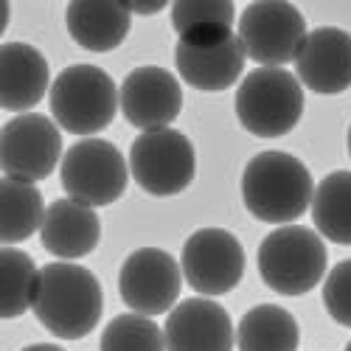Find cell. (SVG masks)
Here are the masks:
<instances>
[{
	"label": "cell",
	"instance_id": "obj_1",
	"mask_svg": "<svg viewBox=\"0 0 351 351\" xmlns=\"http://www.w3.org/2000/svg\"><path fill=\"white\" fill-rule=\"evenodd\" d=\"M34 317L62 340L87 337L101 320L104 292L99 278L76 261H53L40 267Z\"/></svg>",
	"mask_w": 351,
	"mask_h": 351
},
{
	"label": "cell",
	"instance_id": "obj_2",
	"mask_svg": "<svg viewBox=\"0 0 351 351\" xmlns=\"http://www.w3.org/2000/svg\"><path fill=\"white\" fill-rule=\"evenodd\" d=\"M312 171L289 152H258L242 171V202L261 222L292 225L312 208Z\"/></svg>",
	"mask_w": 351,
	"mask_h": 351
},
{
	"label": "cell",
	"instance_id": "obj_3",
	"mask_svg": "<svg viewBox=\"0 0 351 351\" xmlns=\"http://www.w3.org/2000/svg\"><path fill=\"white\" fill-rule=\"evenodd\" d=\"M258 276L278 295H306L326 278L324 237L304 225H281L258 245Z\"/></svg>",
	"mask_w": 351,
	"mask_h": 351
},
{
	"label": "cell",
	"instance_id": "obj_4",
	"mask_svg": "<svg viewBox=\"0 0 351 351\" xmlns=\"http://www.w3.org/2000/svg\"><path fill=\"white\" fill-rule=\"evenodd\" d=\"M51 115L71 135H96L107 130L119 112V87L96 65H71L53 79L48 93Z\"/></svg>",
	"mask_w": 351,
	"mask_h": 351
},
{
	"label": "cell",
	"instance_id": "obj_5",
	"mask_svg": "<svg viewBox=\"0 0 351 351\" xmlns=\"http://www.w3.org/2000/svg\"><path fill=\"white\" fill-rule=\"evenodd\" d=\"M237 119L256 138H281L304 115V84L287 68H256L237 90Z\"/></svg>",
	"mask_w": 351,
	"mask_h": 351
},
{
	"label": "cell",
	"instance_id": "obj_6",
	"mask_svg": "<svg viewBox=\"0 0 351 351\" xmlns=\"http://www.w3.org/2000/svg\"><path fill=\"white\" fill-rule=\"evenodd\" d=\"M60 178L71 199L84 202L90 208H101L124 197L130 183V160H124L115 143L101 138H84L65 152Z\"/></svg>",
	"mask_w": 351,
	"mask_h": 351
},
{
	"label": "cell",
	"instance_id": "obj_7",
	"mask_svg": "<svg viewBox=\"0 0 351 351\" xmlns=\"http://www.w3.org/2000/svg\"><path fill=\"white\" fill-rule=\"evenodd\" d=\"M309 34L298 6L287 0H256L247 3L237 23V37L245 56L261 68H284L295 56Z\"/></svg>",
	"mask_w": 351,
	"mask_h": 351
},
{
	"label": "cell",
	"instance_id": "obj_8",
	"mask_svg": "<svg viewBox=\"0 0 351 351\" xmlns=\"http://www.w3.org/2000/svg\"><path fill=\"white\" fill-rule=\"evenodd\" d=\"M132 180L152 197H174L194 183L197 152L186 132L166 127L141 132L130 146Z\"/></svg>",
	"mask_w": 351,
	"mask_h": 351
},
{
	"label": "cell",
	"instance_id": "obj_9",
	"mask_svg": "<svg viewBox=\"0 0 351 351\" xmlns=\"http://www.w3.org/2000/svg\"><path fill=\"white\" fill-rule=\"evenodd\" d=\"M62 132L60 124L40 112L14 115L0 130V169L3 178L40 183L62 166Z\"/></svg>",
	"mask_w": 351,
	"mask_h": 351
},
{
	"label": "cell",
	"instance_id": "obj_10",
	"mask_svg": "<svg viewBox=\"0 0 351 351\" xmlns=\"http://www.w3.org/2000/svg\"><path fill=\"white\" fill-rule=\"evenodd\" d=\"M180 267L194 292L217 298L239 287L245 276V247L225 228H199L183 245Z\"/></svg>",
	"mask_w": 351,
	"mask_h": 351
},
{
	"label": "cell",
	"instance_id": "obj_11",
	"mask_svg": "<svg viewBox=\"0 0 351 351\" xmlns=\"http://www.w3.org/2000/svg\"><path fill=\"white\" fill-rule=\"evenodd\" d=\"M183 267L171 253L160 247L132 250L119 270L121 301L138 315H163L180 301Z\"/></svg>",
	"mask_w": 351,
	"mask_h": 351
},
{
	"label": "cell",
	"instance_id": "obj_12",
	"mask_svg": "<svg viewBox=\"0 0 351 351\" xmlns=\"http://www.w3.org/2000/svg\"><path fill=\"white\" fill-rule=\"evenodd\" d=\"M121 115L141 132L166 130L183 110L180 79L166 68L141 65L127 73L119 87Z\"/></svg>",
	"mask_w": 351,
	"mask_h": 351
},
{
	"label": "cell",
	"instance_id": "obj_13",
	"mask_svg": "<svg viewBox=\"0 0 351 351\" xmlns=\"http://www.w3.org/2000/svg\"><path fill=\"white\" fill-rule=\"evenodd\" d=\"M245 48L237 32L211 40H178L174 45V68L180 79L197 90L219 93L237 84L245 71Z\"/></svg>",
	"mask_w": 351,
	"mask_h": 351
},
{
	"label": "cell",
	"instance_id": "obj_14",
	"mask_svg": "<svg viewBox=\"0 0 351 351\" xmlns=\"http://www.w3.org/2000/svg\"><path fill=\"white\" fill-rule=\"evenodd\" d=\"M295 76L312 93H346L351 87V34L335 25L309 32L295 56Z\"/></svg>",
	"mask_w": 351,
	"mask_h": 351
},
{
	"label": "cell",
	"instance_id": "obj_15",
	"mask_svg": "<svg viewBox=\"0 0 351 351\" xmlns=\"http://www.w3.org/2000/svg\"><path fill=\"white\" fill-rule=\"evenodd\" d=\"M166 351H233L237 329L222 304L186 298L166 317Z\"/></svg>",
	"mask_w": 351,
	"mask_h": 351
},
{
	"label": "cell",
	"instance_id": "obj_16",
	"mask_svg": "<svg viewBox=\"0 0 351 351\" xmlns=\"http://www.w3.org/2000/svg\"><path fill=\"white\" fill-rule=\"evenodd\" d=\"M51 68L40 48L28 43L0 45V107L9 112H28L51 93Z\"/></svg>",
	"mask_w": 351,
	"mask_h": 351
},
{
	"label": "cell",
	"instance_id": "obj_17",
	"mask_svg": "<svg viewBox=\"0 0 351 351\" xmlns=\"http://www.w3.org/2000/svg\"><path fill=\"white\" fill-rule=\"evenodd\" d=\"M40 239H43V247L53 253L56 258L76 261V258L90 256L99 247L101 219L96 208L84 206V202H76L71 197L53 199L45 211Z\"/></svg>",
	"mask_w": 351,
	"mask_h": 351
},
{
	"label": "cell",
	"instance_id": "obj_18",
	"mask_svg": "<svg viewBox=\"0 0 351 351\" xmlns=\"http://www.w3.org/2000/svg\"><path fill=\"white\" fill-rule=\"evenodd\" d=\"M65 25L76 45H82L84 51L107 53L127 40L132 28V12L127 9V3L73 0L65 9Z\"/></svg>",
	"mask_w": 351,
	"mask_h": 351
},
{
	"label": "cell",
	"instance_id": "obj_19",
	"mask_svg": "<svg viewBox=\"0 0 351 351\" xmlns=\"http://www.w3.org/2000/svg\"><path fill=\"white\" fill-rule=\"evenodd\" d=\"M298 320L278 304H258L247 309L237 326L239 351H298Z\"/></svg>",
	"mask_w": 351,
	"mask_h": 351
},
{
	"label": "cell",
	"instance_id": "obj_20",
	"mask_svg": "<svg viewBox=\"0 0 351 351\" xmlns=\"http://www.w3.org/2000/svg\"><path fill=\"white\" fill-rule=\"evenodd\" d=\"M45 202L34 183L17 178L0 180V242L3 247L20 245L40 233L45 219Z\"/></svg>",
	"mask_w": 351,
	"mask_h": 351
},
{
	"label": "cell",
	"instance_id": "obj_21",
	"mask_svg": "<svg viewBox=\"0 0 351 351\" xmlns=\"http://www.w3.org/2000/svg\"><path fill=\"white\" fill-rule=\"evenodd\" d=\"M312 222L324 239L351 245V171L337 169L315 186Z\"/></svg>",
	"mask_w": 351,
	"mask_h": 351
},
{
	"label": "cell",
	"instance_id": "obj_22",
	"mask_svg": "<svg viewBox=\"0 0 351 351\" xmlns=\"http://www.w3.org/2000/svg\"><path fill=\"white\" fill-rule=\"evenodd\" d=\"M233 0H178L171 3V25L178 40H211L233 32Z\"/></svg>",
	"mask_w": 351,
	"mask_h": 351
},
{
	"label": "cell",
	"instance_id": "obj_23",
	"mask_svg": "<svg viewBox=\"0 0 351 351\" xmlns=\"http://www.w3.org/2000/svg\"><path fill=\"white\" fill-rule=\"evenodd\" d=\"M0 273H3V298H0V317H20L34 306L37 284H40V267L34 258L17 250L3 247L0 250Z\"/></svg>",
	"mask_w": 351,
	"mask_h": 351
},
{
	"label": "cell",
	"instance_id": "obj_24",
	"mask_svg": "<svg viewBox=\"0 0 351 351\" xmlns=\"http://www.w3.org/2000/svg\"><path fill=\"white\" fill-rule=\"evenodd\" d=\"M99 351H166V335L152 317L127 312L104 326Z\"/></svg>",
	"mask_w": 351,
	"mask_h": 351
},
{
	"label": "cell",
	"instance_id": "obj_25",
	"mask_svg": "<svg viewBox=\"0 0 351 351\" xmlns=\"http://www.w3.org/2000/svg\"><path fill=\"white\" fill-rule=\"evenodd\" d=\"M324 306L335 324L351 329V258L335 265L324 278Z\"/></svg>",
	"mask_w": 351,
	"mask_h": 351
},
{
	"label": "cell",
	"instance_id": "obj_26",
	"mask_svg": "<svg viewBox=\"0 0 351 351\" xmlns=\"http://www.w3.org/2000/svg\"><path fill=\"white\" fill-rule=\"evenodd\" d=\"M132 14H155V12H160V9H166V3L163 0H155V3H132V6H127Z\"/></svg>",
	"mask_w": 351,
	"mask_h": 351
},
{
	"label": "cell",
	"instance_id": "obj_27",
	"mask_svg": "<svg viewBox=\"0 0 351 351\" xmlns=\"http://www.w3.org/2000/svg\"><path fill=\"white\" fill-rule=\"evenodd\" d=\"M23 351H65L62 346H53V343H34V346H25Z\"/></svg>",
	"mask_w": 351,
	"mask_h": 351
},
{
	"label": "cell",
	"instance_id": "obj_28",
	"mask_svg": "<svg viewBox=\"0 0 351 351\" xmlns=\"http://www.w3.org/2000/svg\"><path fill=\"white\" fill-rule=\"evenodd\" d=\"M348 155H351V127H348Z\"/></svg>",
	"mask_w": 351,
	"mask_h": 351
},
{
	"label": "cell",
	"instance_id": "obj_29",
	"mask_svg": "<svg viewBox=\"0 0 351 351\" xmlns=\"http://www.w3.org/2000/svg\"><path fill=\"white\" fill-rule=\"evenodd\" d=\"M343 351H351V340H348V346H346V348H343Z\"/></svg>",
	"mask_w": 351,
	"mask_h": 351
}]
</instances>
